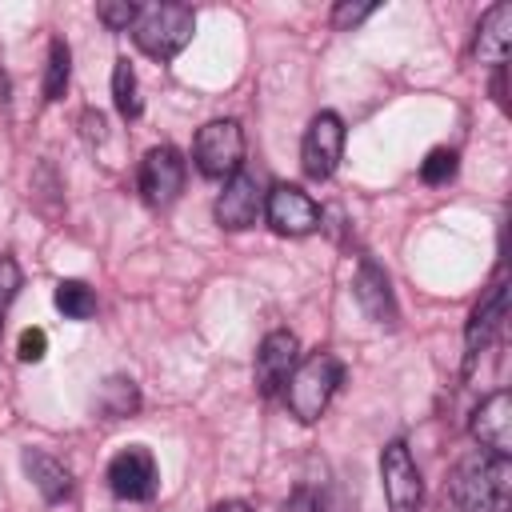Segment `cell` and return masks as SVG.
<instances>
[{
	"mask_svg": "<svg viewBox=\"0 0 512 512\" xmlns=\"http://www.w3.org/2000/svg\"><path fill=\"white\" fill-rule=\"evenodd\" d=\"M100 412L104 416H112V420H120V416H132L136 408H140V392H136V384L128 380V376H112V380H104V388H100Z\"/></svg>",
	"mask_w": 512,
	"mask_h": 512,
	"instance_id": "17",
	"label": "cell"
},
{
	"mask_svg": "<svg viewBox=\"0 0 512 512\" xmlns=\"http://www.w3.org/2000/svg\"><path fill=\"white\" fill-rule=\"evenodd\" d=\"M16 292H20V264L12 256H0V332H4V316L16 300Z\"/></svg>",
	"mask_w": 512,
	"mask_h": 512,
	"instance_id": "22",
	"label": "cell"
},
{
	"mask_svg": "<svg viewBox=\"0 0 512 512\" xmlns=\"http://www.w3.org/2000/svg\"><path fill=\"white\" fill-rule=\"evenodd\" d=\"M44 352H48L44 328H24V332H20V344H16V356H20L24 364H36V360H44Z\"/></svg>",
	"mask_w": 512,
	"mask_h": 512,
	"instance_id": "24",
	"label": "cell"
},
{
	"mask_svg": "<svg viewBox=\"0 0 512 512\" xmlns=\"http://www.w3.org/2000/svg\"><path fill=\"white\" fill-rule=\"evenodd\" d=\"M24 472H28V480L36 484V492H40L48 504H60V500L72 496V472H68L56 456H48V452L28 448V452H24Z\"/></svg>",
	"mask_w": 512,
	"mask_h": 512,
	"instance_id": "16",
	"label": "cell"
},
{
	"mask_svg": "<svg viewBox=\"0 0 512 512\" xmlns=\"http://www.w3.org/2000/svg\"><path fill=\"white\" fill-rule=\"evenodd\" d=\"M264 212H268V224L280 232V236H308L320 228V208L308 192H300L296 184H276L264 200Z\"/></svg>",
	"mask_w": 512,
	"mask_h": 512,
	"instance_id": "8",
	"label": "cell"
},
{
	"mask_svg": "<svg viewBox=\"0 0 512 512\" xmlns=\"http://www.w3.org/2000/svg\"><path fill=\"white\" fill-rule=\"evenodd\" d=\"M376 12V4H336V12H332V24L336 28H352V24H360V20H368Z\"/></svg>",
	"mask_w": 512,
	"mask_h": 512,
	"instance_id": "25",
	"label": "cell"
},
{
	"mask_svg": "<svg viewBox=\"0 0 512 512\" xmlns=\"http://www.w3.org/2000/svg\"><path fill=\"white\" fill-rule=\"evenodd\" d=\"M68 76H72V52L64 40H52L44 64V100H60L68 92Z\"/></svg>",
	"mask_w": 512,
	"mask_h": 512,
	"instance_id": "18",
	"label": "cell"
},
{
	"mask_svg": "<svg viewBox=\"0 0 512 512\" xmlns=\"http://www.w3.org/2000/svg\"><path fill=\"white\" fill-rule=\"evenodd\" d=\"M212 512H252V508H248L244 500H224V504H216Z\"/></svg>",
	"mask_w": 512,
	"mask_h": 512,
	"instance_id": "28",
	"label": "cell"
},
{
	"mask_svg": "<svg viewBox=\"0 0 512 512\" xmlns=\"http://www.w3.org/2000/svg\"><path fill=\"white\" fill-rule=\"evenodd\" d=\"M456 176V152L452 148H432L420 164V180L424 184H448Z\"/></svg>",
	"mask_w": 512,
	"mask_h": 512,
	"instance_id": "21",
	"label": "cell"
},
{
	"mask_svg": "<svg viewBox=\"0 0 512 512\" xmlns=\"http://www.w3.org/2000/svg\"><path fill=\"white\" fill-rule=\"evenodd\" d=\"M284 512H324V508L316 504V496H312L308 488H300V492H296V496L284 504Z\"/></svg>",
	"mask_w": 512,
	"mask_h": 512,
	"instance_id": "26",
	"label": "cell"
},
{
	"mask_svg": "<svg viewBox=\"0 0 512 512\" xmlns=\"http://www.w3.org/2000/svg\"><path fill=\"white\" fill-rule=\"evenodd\" d=\"M256 216H260V184H256V176H248V172L228 176V184H224V192L216 200L220 228L240 232V228L256 224Z\"/></svg>",
	"mask_w": 512,
	"mask_h": 512,
	"instance_id": "11",
	"label": "cell"
},
{
	"mask_svg": "<svg viewBox=\"0 0 512 512\" xmlns=\"http://www.w3.org/2000/svg\"><path fill=\"white\" fill-rule=\"evenodd\" d=\"M504 300H508V288H504V280H492V288L480 296V304L472 308V316H468V328H464V356H468V364L488 348V340L496 336V328H500V320H504Z\"/></svg>",
	"mask_w": 512,
	"mask_h": 512,
	"instance_id": "14",
	"label": "cell"
},
{
	"mask_svg": "<svg viewBox=\"0 0 512 512\" xmlns=\"http://www.w3.org/2000/svg\"><path fill=\"white\" fill-rule=\"evenodd\" d=\"M80 120H84V136H88V140H104V116H100V112L88 108Z\"/></svg>",
	"mask_w": 512,
	"mask_h": 512,
	"instance_id": "27",
	"label": "cell"
},
{
	"mask_svg": "<svg viewBox=\"0 0 512 512\" xmlns=\"http://www.w3.org/2000/svg\"><path fill=\"white\" fill-rule=\"evenodd\" d=\"M108 488L120 500H152L156 496V460L144 444H128L108 464Z\"/></svg>",
	"mask_w": 512,
	"mask_h": 512,
	"instance_id": "7",
	"label": "cell"
},
{
	"mask_svg": "<svg viewBox=\"0 0 512 512\" xmlns=\"http://www.w3.org/2000/svg\"><path fill=\"white\" fill-rule=\"evenodd\" d=\"M96 16H100L108 28H132L136 16H140V4H128V0H104V4H96Z\"/></svg>",
	"mask_w": 512,
	"mask_h": 512,
	"instance_id": "23",
	"label": "cell"
},
{
	"mask_svg": "<svg viewBox=\"0 0 512 512\" xmlns=\"http://www.w3.org/2000/svg\"><path fill=\"white\" fill-rule=\"evenodd\" d=\"M340 380H344V364H340L336 356L316 352V356L300 360L296 372H292L288 384H284V396H288L292 416H296L300 424L320 420V412L328 408V400H332V392H336Z\"/></svg>",
	"mask_w": 512,
	"mask_h": 512,
	"instance_id": "2",
	"label": "cell"
},
{
	"mask_svg": "<svg viewBox=\"0 0 512 512\" xmlns=\"http://www.w3.org/2000/svg\"><path fill=\"white\" fill-rule=\"evenodd\" d=\"M512 48V4H492L476 32V60L480 64H504Z\"/></svg>",
	"mask_w": 512,
	"mask_h": 512,
	"instance_id": "15",
	"label": "cell"
},
{
	"mask_svg": "<svg viewBox=\"0 0 512 512\" xmlns=\"http://www.w3.org/2000/svg\"><path fill=\"white\" fill-rule=\"evenodd\" d=\"M352 296H356V304L364 308L368 320H376V324H396L392 284H388V276H384V268H380L376 260H368V256L360 260L356 280H352Z\"/></svg>",
	"mask_w": 512,
	"mask_h": 512,
	"instance_id": "13",
	"label": "cell"
},
{
	"mask_svg": "<svg viewBox=\"0 0 512 512\" xmlns=\"http://www.w3.org/2000/svg\"><path fill=\"white\" fill-rule=\"evenodd\" d=\"M192 156H196V168L212 180H224V176H236L240 172V160H244V132L236 120H212L196 132V144H192Z\"/></svg>",
	"mask_w": 512,
	"mask_h": 512,
	"instance_id": "4",
	"label": "cell"
},
{
	"mask_svg": "<svg viewBox=\"0 0 512 512\" xmlns=\"http://www.w3.org/2000/svg\"><path fill=\"white\" fill-rule=\"evenodd\" d=\"M192 32H196V16L184 4H152V8H140L136 24H132V40L152 60H172L192 40Z\"/></svg>",
	"mask_w": 512,
	"mask_h": 512,
	"instance_id": "3",
	"label": "cell"
},
{
	"mask_svg": "<svg viewBox=\"0 0 512 512\" xmlns=\"http://www.w3.org/2000/svg\"><path fill=\"white\" fill-rule=\"evenodd\" d=\"M380 480H384V496H388L392 512H420L424 480H420V468L404 440H392L380 452Z\"/></svg>",
	"mask_w": 512,
	"mask_h": 512,
	"instance_id": "5",
	"label": "cell"
},
{
	"mask_svg": "<svg viewBox=\"0 0 512 512\" xmlns=\"http://www.w3.org/2000/svg\"><path fill=\"white\" fill-rule=\"evenodd\" d=\"M112 100H116V112L120 116H140V84H136V72H132V64L120 56L116 60V68H112Z\"/></svg>",
	"mask_w": 512,
	"mask_h": 512,
	"instance_id": "19",
	"label": "cell"
},
{
	"mask_svg": "<svg viewBox=\"0 0 512 512\" xmlns=\"http://www.w3.org/2000/svg\"><path fill=\"white\" fill-rule=\"evenodd\" d=\"M300 364V340L288 332V328H276L260 340V352H256V384L264 396L280 392L288 384V376L296 372Z\"/></svg>",
	"mask_w": 512,
	"mask_h": 512,
	"instance_id": "10",
	"label": "cell"
},
{
	"mask_svg": "<svg viewBox=\"0 0 512 512\" xmlns=\"http://www.w3.org/2000/svg\"><path fill=\"white\" fill-rule=\"evenodd\" d=\"M452 500L460 512H508L512 504V464L508 456H468L452 472Z\"/></svg>",
	"mask_w": 512,
	"mask_h": 512,
	"instance_id": "1",
	"label": "cell"
},
{
	"mask_svg": "<svg viewBox=\"0 0 512 512\" xmlns=\"http://www.w3.org/2000/svg\"><path fill=\"white\" fill-rule=\"evenodd\" d=\"M340 152H344V124L336 112H320L312 116L308 132H304V144H300V168L304 176L312 180H328L340 164Z\"/></svg>",
	"mask_w": 512,
	"mask_h": 512,
	"instance_id": "6",
	"label": "cell"
},
{
	"mask_svg": "<svg viewBox=\"0 0 512 512\" xmlns=\"http://www.w3.org/2000/svg\"><path fill=\"white\" fill-rule=\"evenodd\" d=\"M472 436H476L492 456H508V452H512V396H508V392H492V396L472 412Z\"/></svg>",
	"mask_w": 512,
	"mask_h": 512,
	"instance_id": "12",
	"label": "cell"
},
{
	"mask_svg": "<svg viewBox=\"0 0 512 512\" xmlns=\"http://www.w3.org/2000/svg\"><path fill=\"white\" fill-rule=\"evenodd\" d=\"M56 308L68 316V320H88L96 312V296L88 284L80 280H60L56 284Z\"/></svg>",
	"mask_w": 512,
	"mask_h": 512,
	"instance_id": "20",
	"label": "cell"
},
{
	"mask_svg": "<svg viewBox=\"0 0 512 512\" xmlns=\"http://www.w3.org/2000/svg\"><path fill=\"white\" fill-rule=\"evenodd\" d=\"M180 188H184V160H180V152L168 148V144L152 148L144 156V164H140V192H144V200L152 208H168L180 196Z\"/></svg>",
	"mask_w": 512,
	"mask_h": 512,
	"instance_id": "9",
	"label": "cell"
}]
</instances>
